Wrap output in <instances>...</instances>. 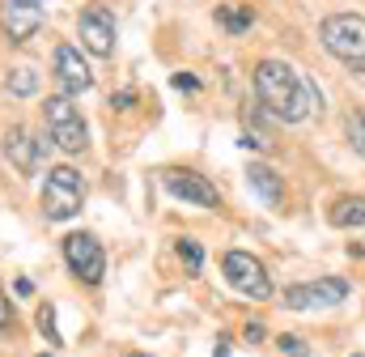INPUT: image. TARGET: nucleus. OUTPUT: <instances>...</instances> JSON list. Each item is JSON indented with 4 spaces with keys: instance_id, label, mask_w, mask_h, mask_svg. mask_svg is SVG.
<instances>
[{
    "instance_id": "nucleus-2",
    "label": "nucleus",
    "mask_w": 365,
    "mask_h": 357,
    "mask_svg": "<svg viewBox=\"0 0 365 357\" xmlns=\"http://www.w3.org/2000/svg\"><path fill=\"white\" fill-rule=\"evenodd\" d=\"M327 56H336L349 73H365V17L361 13H331L319 26Z\"/></svg>"
},
{
    "instance_id": "nucleus-23",
    "label": "nucleus",
    "mask_w": 365,
    "mask_h": 357,
    "mask_svg": "<svg viewBox=\"0 0 365 357\" xmlns=\"http://www.w3.org/2000/svg\"><path fill=\"white\" fill-rule=\"evenodd\" d=\"M170 86H175V89H200V81H195L191 73H175V77H170Z\"/></svg>"
},
{
    "instance_id": "nucleus-12",
    "label": "nucleus",
    "mask_w": 365,
    "mask_h": 357,
    "mask_svg": "<svg viewBox=\"0 0 365 357\" xmlns=\"http://www.w3.org/2000/svg\"><path fill=\"white\" fill-rule=\"evenodd\" d=\"M43 149H47V141H38V136H34L30 128H21V124L4 132V158H9V166L21 171V175H34V171H38Z\"/></svg>"
},
{
    "instance_id": "nucleus-21",
    "label": "nucleus",
    "mask_w": 365,
    "mask_h": 357,
    "mask_svg": "<svg viewBox=\"0 0 365 357\" xmlns=\"http://www.w3.org/2000/svg\"><path fill=\"white\" fill-rule=\"evenodd\" d=\"M238 145H242V149H259V154H268V149H272V141H268L264 132H255V128H247Z\"/></svg>"
},
{
    "instance_id": "nucleus-28",
    "label": "nucleus",
    "mask_w": 365,
    "mask_h": 357,
    "mask_svg": "<svg viewBox=\"0 0 365 357\" xmlns=\"http://www.w3.org/2000/svg\"><path fill=\"white\" fill-rule=\"evenodd\" d=\"M38 357H51V353H38Z\"/></svg>"
},
{
    "instance_id": "nucleus-11",
    "label": "nucleus",
    "mask_w": 365,
    "mask_h": 357,
    "mask_svg": "<svg viewBox=\"0 0 365 357\" xmlns=\"http://www.w3.org/2000/svg\"><path fill=\"white\" fill-rule=\"evenodd\" d=\"M56 86H60L64 98H77V94L93 89V73L86 64V56H81V47H73V43L56 47Z\"/></svg>"
},
{
    "instance_id": "nucleus-16",
    "label": "nucleus",
    "mask_w": 365,
    "mask_h": 357,
    "mask_svg": "<svg viewBox=\"0 0 365 357\" xmlns=\"http://www.w3.org/2000/svg\"><path fill=\"white\" fill-rule=\"evenodd\" d=\"M251 21H255V13H251V9H238V4H221V9H217V26H221V30H230V34L251 30Z\"/></svg>"
},
{
    "instance_id": "nucleus-15",
    "label": "nucleus",
    "mask_w": 365,
    "mask_h": 357,
    "mask_svg": "<svg viewBox=\"0 0 365 357\" xmlns=\"http://www.w3.org/2000/svg\"><path fill=\"white\" fill-rule=\"evenodd\" d=\"M4 86H9L13 98H30V94H38V69L34 64H13L9 77H4Z\"/></svg>"
},
{
    "instance_id": "nucleus-17",
    "label": "nucleus",
    "mask_w": 365,
    "mask_h": 357,
    "mask_svg": "<svg viewBox=\"0 0 365 357\" xmlns=\"http://www.w3.org/2000/svg\"><path fill=\"white\" fill-rule=\"evenodd\" d=\"M344 136H349L353 154H357V158H365V111H353V115L344 119Z\"/></svg>"
},
{
    "instance_id": "nucleus-29",
    "label": "nucleus",
    "mask_w": 365,
    "mask_h": 357,
    "mask_svg": "<svg viewBox=\"0 0 365 357\" xmlns=\"http://www.w3.org/2000/svg\"><path fill=\"white\" fill-rule=\"evenodd\" d=\"M357 357H361V353H357Z\"/></svg>"
},
{
    "instance_id": "nucleus-6",
    "label": "nucleus",
    "mask_w": 365,
    "mask_h": 357,
    "mask_svg": "<svg viewBox=\"0 0 365 357\" xmlns=\"http://www.w3.org/2000/svg\"><path fill=\"white\" fill-rule=\"evenodd\" d=\"M221 272H225L230 289L242 293V298H251V302H268L276 293L272 276H268V264L259 256H251V251H225L221 256Z\"/></svg>"
},
{
    "instance_id": "nucleus-7",
    "label": "nucleus",
    "mask_w": 365,
    "mask_h": 357,
    "mask_svg": "<svg viewBox=\"0 0 365 357\" xmlns=\"http://www.w3.org/2000/svg\"><path fill=\"white\" fill-rule=\"evenodd\" d=\"M64 264H68V272L77 281L102 285V276H106V251H102V243L93 234H68L64 238Z\"/></svg>"
},
{
    "instance_id": "nucleus-20",
    "label": "nucleus",
    "mask_w": 365,
    "mask_h": 357,
    "mask_svg": "<svg viewBox=\"0 0 365 357\" xmlns=\"http://www.w3.org/2000/svg\"><path fill=\"white\" fill-rule=\"evenodd\" d=\"M38 332H43L51 345H60V332H56V311H51V306H43V311H38Z\"/></svg>"
},
{
    "instance_id": "nucleus-19",
    "label": "nucleus",
    "mask_w": 365,
    "mask_h": 357,
    "mask_svg": "<svg viewBox=\"0 0 365 357\" xmlns=\"http://www.w3.org/2000/svg\"><path fill=\"white\" fill-rule=\"evenodd\" d=\"M276 349H280L284 357H310V349H306L302 336H276Z\"/></svg>"
},
{
    "instance_id": "nucleus-5",
    "label": "nucleus",
    "mask_w": 365,
    "mask_h": 357,
    "mask_svg": "<svg viewBox=\"0 0 365 357\" xmlns=\"http://www.w3.org/2000/svg\"><path fill=\"white\" fill-rule=\"evenodd\" d=\"M353 293V285L344 276H319V281H302V285H289L280 293V302L297 315H310V311H336L344 306Z\"/></svg>"
},
{
    "instance_id": "nucleus-9",
    "label": "nucleus",
    "mask_w": 365,
    "mask_h": 357,
    "mask_svg": "<svg viewBox=\"0 0 365 357\" xmlns=\"http://www.w3.org/2000/svg\"><path fill=\"white\" fill-rule=\"evenodd\" d=\"M77 39H81V47L90 56H98V60L115 56V13L106 4H90L77 17Z\"/></svg>"
},
{
    "instance_id": "nucleus-13",
    "label": "nucleus",
    "mask_w": 365,
    "mask_h": 357,
    "mask_svg": "<svg viewBox=\"0 0 365 357\" xmlns=\"http://www.w3.org/2000/svg\"><path fill=\"white\" fill-rule=\"evenodd\" d=\"M336 230H365V196H340L327 213Z\"/></svg>"
},
{
    "instance_id": "nucleus-26",
    "label": "nucleus",
    "mask_w": 365,
    "mask_h": 357,
    "mask_svg": "<svg viewBox=\"0 0 365 357\" xmlns=\"http://www.w3.org/2000/svg\"><path fill=\"white\" fill-rule=\"evenodd\" d=\"M212 357H230V341H225V336L217 341V349H212Z\"/></svg>"
},
{
    "instance_id": "nucleus-14",
    "label": "nucleus",
    "mask_w": 365,
    "mask_h": 357,
    "mask_svg": "<svg viewBox=\"0 0 365 357\" xmlns=\"http://www.w3.org/2000/svg\"><path fill=\"white\" fill-rule=\"evenodd\" d=\"M247 183H251V191H255L264 204H280V196H284V183H280V175H276L272 166H264V162H251Z\"/></svg>"
},
{
    "instance_id": "nucleus-3",
    "label": "nucleus",
    "mask_w": 365,
    "mask_h": 357,
    "mask_svg": "<svg viewBox=\"0 0 365 357\" xmlns=\"http://www.w3.org/2000/svg\"><path fill=\"white\" fill-rule=\"evenodd\" d=\"M43 124H47V141L64 154H81L90 145V124L81 119V111L64 94H51L43 102Z\"/></svg>"
},
{
    "instance_id": "nucleus-18",
    "label": "nucleus",
    "mask_w": 365,
    "mask_h": 357,
    "mask_svg": "<svg viewBox=\"0 0 365 357\" xmlns=\"http://www.w3.org/2000/svg\"><path fill=\"white\" fill-rule=\"evenodd\" d=\"M179 260L187 264V272H200L204 268V247L195 238H179Z\"/></svg>"
},
{
    "instance_id": "nucleus-24",
    "label": "nucleus",
    "mask_w": 365,
    "mask_h": 357,
    "mask_svg": "<svg viewBox=\"0 0 365 357\" xmlns=\"http://www.w3.org/2000/svg\"><path fill=\"white\" fill-rule=\"evenodd\" d=\"M9 319H13V306H9V298H4V289H0V332L9 328Z\"/></svg>"
},
{
    "instance_id": "nucleus-27",
    "label": "nucleus",
    "mask_w": 365,
    "mask_h": 357,
    "mask_svg": "<svg viewBox=\"0 0 365 357\" xmlns=\"http://www.w3.org/2000/svg\"><path fill=\"white\" fill-rule=\"evenodd\" d=\"M123 357H149V353H123Z\"/></svg>"
},
{
    "instance_id": "nucleus-10",
    "label": "nucleus",
    "mask_w": 365,
    "mask_h": 357,
    "mask_svg": "<svg viewBox=\"0 0 365 357\" xmlns=\"http://www.w3.org/2000/svg\"><path fill=\"white\" fill-rule=\"evenodd\" d=\"M162 187L182 200V204H195V208H217L221 204V191H217V183L204 175H195V171H166L162 175Z\"/></svg>"
},
{
    "instance_id": "nucleus-1",
    "label": "nucleus",
    "mask_w": 365,
    "mask_h": 357,
    "mask_svg": "<svg viewBox=\"0 0 365 357\" xmlns=\"http://www.w3.org/2000/svg\"><path fill=\"white\" fill-rule=\"evenodd\" d=\"M251 86H255L259 106L280 124H302L323 106V94L314 89V81L289 60H259L251 73Z\"/></svg>"
},
{
    "instance_id": "nucleus-4",
    "label": "nucleus",
    "mask_w": 365,
    "mask_h": 357,
    "mask_svg": "<svg viewBox=\"0 0 365 357\" xmlns=\"http://www.w3.org/2000/svg\"><path fill=\"white\" fill-rule=\"evenodd\" d=\"M86 204V178L73 166H51L43 178V217L47 221H73Z\"/></svg>"
},
{
    "instance_id": "nucleus-8",
    "label": "nucleus",
    "mask_w": 365,
    "mask_h": 357,
    "mask_svg": "<svg viewBox=\"0 0 365 357\" xmlns=\"http://www.w3.org/2000/svg\"><path fill=\"white\" fill-rule=\"evenodd\" d=\"M47 21V0H4L0 4V30L9 43H30Z\"/></svg>"
},
{
    "instance_id": "nucleus-25",
    "label": "nucleus",
    "mask_w": 365,
    "mask_h": 357,
    "mask_svg": "<svg viewBox=\"0 0 365 357\" xmlns=\"http://www.w3.org/2000/svg\"><path fill=\"white\" fill-rule=\"evenodd\" d=\"M242 336H247L251 345H255V341H264V323H247V332H242Z\"/></svg>"
},
{
    "instance_id": "nucleus-22",
    "label": "nucleus",
    "mask_w": 365,
    "mask_h": 357,
    "mask_svg": "<svg viewBox=\"0 0 365 357\" xmlns=\"http://www.w3.org/2000/svg\"><path fill=\"white\" fill-rule=\"evenodd\" d=\"M132 102H136V89H119V94L110 98V106H115V111H128Z\"/></svg>"
}]
</instances>
